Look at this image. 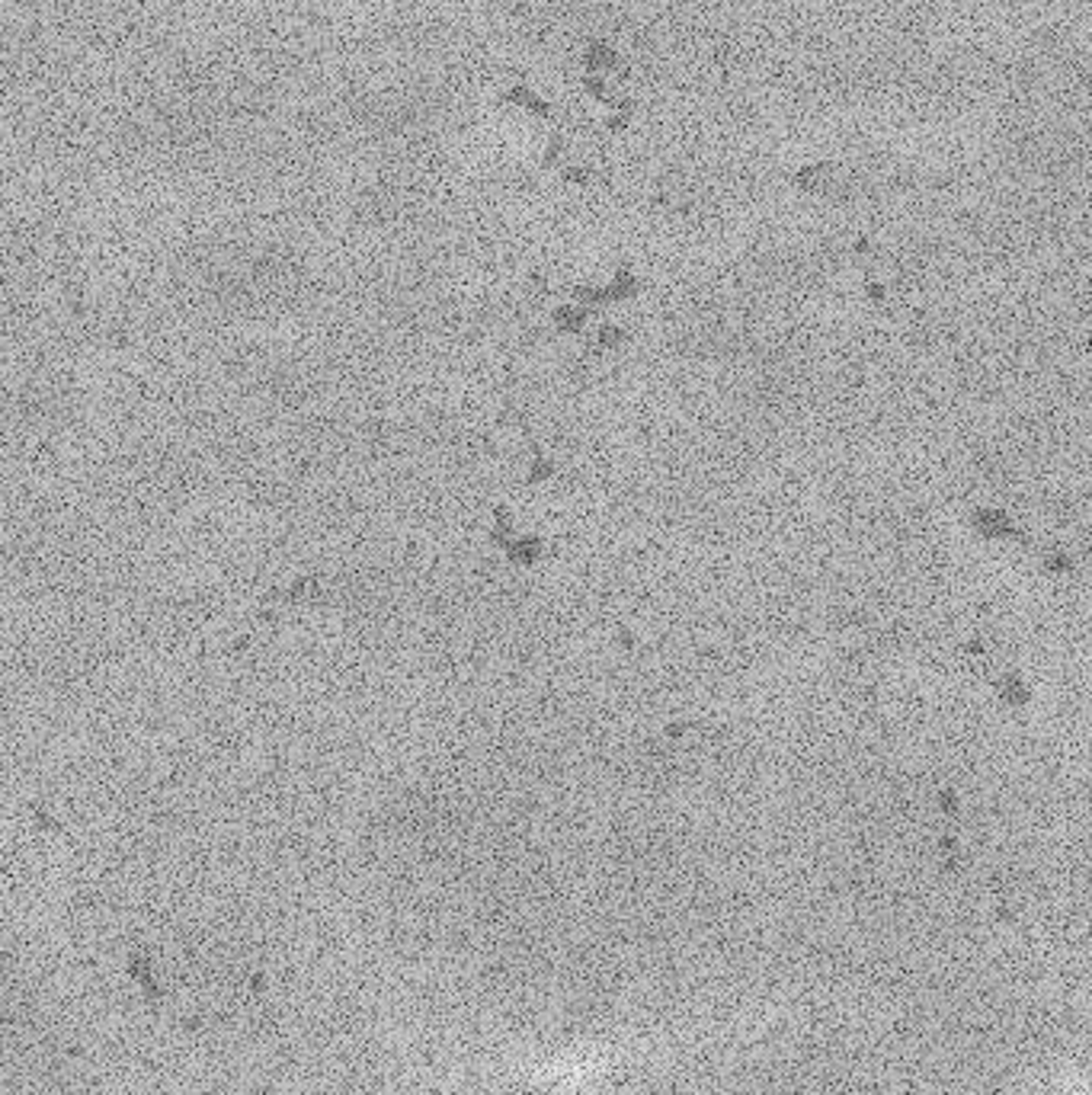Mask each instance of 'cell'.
I'll return each instance as SVG.
<instances>
[{"instance_id":"obj_1","label":"cell","mask_w":1092,"mask_h":1095,"mask_svg":"<svg viewBox=\"0 0 1092 1095\" xmlns=\"http://www.w3.org/2000/svg\"><path fill=\"white\" fill-rule=\"evenodd\" d=\"M503 99H507L510 106L523 109V113H528V116H535V119L554 122V106L542 94H535L532 87H526V83H516V87H510L507 94H503Z\"/></svg>"},{"instance_id":"obj_4","label":"cell","mask_w":1092,"mask_h":1095,"mask_svg":"<svg viewBox=\"0 0 1092 1095\" xmlns=\"http://www.w3.org/2000/svg\"><path fill=\"white\" fill-rule=\"evenodd\" d=\"M567 176V180H574V183H590V176H593V171L590 167H570V171H561Z\"/></svg>"},{"instance_id":"obj_3","label":"cell","mask_w":1092,"mask_h":1095,"mask_svg":"<svg viewBox=\"0 0 1092 1095\" xmlns=\"http://www.w3.org/2000/svg\"><path fill=\"white\" fill-rule=\"evenodd\" d=\"M564 148H567V145H564V135L554 132V135H551V141H548V154H545V167H554V164H558V157L564 154Z\"/></svg>"},{"instance_id":"obj_2","label":"cell","mask_w":1092,"mask_h":1095,"mask_svg":"<svg viewBox=\"0 0 1092 1095\" xmlns=\"http://www.w3.org/2000/svg\"><path fill=\"white\" fill-rule=\"evenodd\" d=\"M583 67L586 74H602V71H616L621 67V58L616 52V45L606 39H596L586 45V55H583Z\"/></svg>"}]
</instances>
